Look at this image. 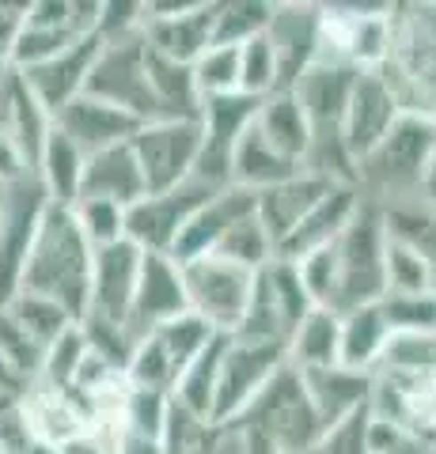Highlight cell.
Returning <instances> with one entry per match:
<instances>
[{
    "mask_svg": "<svg viewBox=\"0 0 436 454\" xmlns=\"http://www.w3.org/2000/svg\"><path fill=\"white\" fill-rule=\"evenodd\" d=\"M91 265H95V247L80 231L73 208L50 205L31 247V258H27L20 292L50 295V300H58L83 322L91 303Z\"/></svg>",
    "mask_w": 436,
    "mask_h": 454,
    "instance_id": "cell-1",
    "label": "cell"
},
{
    "mask_svg": "<svg viewBox=\"0 0 436 454\" xmlns=\"http://www.w3.org/2000/svg\"><path fill=\"white\" fill-rule=\"evenodd\" d=\"M436 160V118L406 110L379 145L357 167V190L376 205L425 197V182Z\"/></svg>",
    "mask_w": 436,
    "mask_h": 454,
    "instance_id": "cell-2",
    "label": "cell"
},
{
    "mask_svg": "<svg viewBox=\"0 0 436 454\" xmlns=\"http://www.w3.org/2000/svg\"><path fill=\"white\" fill-rule=\"evenodd\" d=\"M379 73L402 110L436 118V4H391V50Z\"/></svg>",
    "mask_w": 436,
    "mask_h": 454,
    "instance_id": "cell-3",
    "label": "cell"
},
{
    "mask_svg": "<svg viewBox=\"0 0 436 454\" xmlns=\"http://www.w3.org/2000/svg\"><path fill=\"white\" fill-rule=\"evenodd\" d=\"M337 254V315L384 303L387 295V223L384 208L364 197L353 223L334 243Z\"/></svg>",
    "mask_w": 436,
    "mask_h": 454,
    "instance_id": "cell-4",
    "label": "cell"
},
{
    "mask_svg": "<svg viewBox=\"0 0 436 454\" xmlns=\"http://www.w3.org/2000/svg\"><path fill=\"white\" fill-rule=\"evenodd\" d=\"M235 428L258 432L277 454H315L322 435H327L319 409L307 394V382L292 364L266 387V394L250 405V413Z\"/></svg>",
    "mask_w": 436,
    "mask_h": 454,
    "instance_id": "cell-5",
    "label": "cell"
},
{
    "mask_svg": "<svg viewBox=\"0 0 436 454\" xmlns=\"http://www.w3.org/2000/svg\"><path fill=\"white\" fill-rule=\"evenodd\" d=\"M315 310L312 295H307L300 269L292 262L273 258L270 265L255 277V292H250L247 315L239 322L232 337L239 340H258V345H285L292 333L300 330V322Z\"/></svg>",
    "mask_w": 436,
    "mask_h": 454,
    "instance_id": "cell-6",
    "label": "cell"
},
{
    "mask_svg": "<svg viewBox=\"0 0 436 454\" xmlns=\"http://www.w3.org/2000/svg\"><path fill=\"white\" fill-rule=\"evenodd\" d=\"M285 367H289V348L285 345H258V340L232 337L228 348H224V360H220L213 420L220 424V428H235Z\"/></svg>",
    "mask_w": 436,
    "mask_h": 454,
    "instance_id": "cell-7",
    "label": "cell"
},
{
    "mask_svg": "<svg viewBox=\"0 0 436 454\" xmlns=\"http://www.w3.org/2000/svg\"><path fill=\"white\" fill-rule=\"evenodd\" d=\"M182 277H186L190 315L205 318L217 333H235L247 315L258 273L220 258V254H205V258L182 262Z\"/></svg>",
    "mask_w": 436,
    "mask_h": 454,
    "instance_id": "cell-8",
    "label": "cell"
},
{
    "mask_svg": "<svg viewBox=\"0 0 436 454\" xmlns=\"http://www.w3.org/2000/svg\"><path fill=\"white\" fill-rule=\"evenodd\" d=\"M91 98H103L110 106H122L137 114L140 121H156V98H152V80H148V42L145 35L133 38H115L103 42L95 68L88 76V91Z\"/></svg>",
    "mask_w": 436,
    "mask_h": 454,
    "instance_id": "cell-9",
    "label": "cell"
},
{
    "mask_svg": "<svg viewBox=\"0 0 436 454\" xmlns=\"http://www.w3.org/2000/svg\"><path fill=\"white\" fill-rule=\"evenodd\" d=\"M217 193H220L217 186H209L202 178H190L167 193L140 197V201L125 212V239L137 243L145 254H175L178 235L186 231V223L198 216Z\"/></svg>",
    "mask_w": 436,
    "mask_h": 454,
    "instance_id": "cell-10",
    "label": "cell"
},
{
    "mask_svg": "<svg viewBox=\"0 0 436 454\" xmlns=\"http://www.w3.org/2000/svg\"><path fill=\"white\" fill-rule=\"evenodd\" d=\"M391 50V4H322V57L379 73Z\"/></svg>",
    "mask_w": 436,
    "mask_h": 454,
    "instance_id": "cell-11",
    "label": "cell"
},
{
    "mask_svg": "<svg viewBox=\"0 0 436 454\" xmlns=\"http://www.w3.org/2000/svg\"><path fill=\"white\" fill-rule=\"evenodd\" d=\"M133 155L140 163L148 193H167L194 178L202 160V118H160L133 137Z\"/></svg>",
    "mask_w": 436,
    "mask_h": 454,
    "instance_id": "cell-12",
    "label": "cell"
},
{
    "mask_svg": "<svg viewBox=\"0 0 436 454\" xmlns=\"http://www.w3.org/2000/svg\"><path fill=\"white\" fill-rule=\"evenodd\" d=\"M53 201L42 190L35 175L4 186V216H0V307H8L20 295L23 269L38 239L42 216Z\"/></svg>",
    "mask_w": 436,
    "mask_h": 454,
    "instance_id": "cell-13",
    "label": "cell"
},
{
    "mask_svg": "<svg viewBox=\"0 0 436 454\" xmlns=\"http://www.w3.org/2000/svg\"><path fill=\"white\" fill-rule=\"evenodd\" d=\"M23 428L31 439H42L50 447H68L73 439L95 432L91 402L80 390H65L53 382H31L20 397Z\"/></svg>",
    "mask_w": 436,
    "mask_h": 454,
    "instance_id": "cell-14",
    "label": "cell"
},
{
    "mask_svg": "<svg viewBox=\"0 0 436 454\" xmlns=\"http://www.w3.org/2000/svg\"><path fill=\"white\" fill-rule=\"evenodd\" d=\"M145 42L171 61L194 65L217 46V0L209 4H148Z\"/></svg>",
    "mask_w": 436,
    "mask_h": 454,
    "instance_id": "cell-15",
    "label": "cell"
},
{
    "mask_svg": "<svg viewBox=\"0 0 436 454\" xmlns=\"http://www.w3.org/2000/svg\"><path fill=\"white\" fill-rule=\"evenodd\" d=\"M140 269H145V250H140L137 243H130V239H122V243H115V247L95 250L88 318L130 325V310H133V300H137Z\"/></svg>",
    "mask_w": 436,
    "mask_h": 454,
    "instance_id": "cell-16",
    "label": "cell"
},
{
    "mask_svg": "<svg viewBox=\"0 0 436 454\" xmlns=\"http://www.w3.org/2000/svg\"><path fill=\"white\" fill-rule=\"evenodd\" d=\"M402 114L406 110H402L399 95L387 83L384 73H361L357 91H353V98H349L345 121H342V140H345V148L353 152L357 167L379 140L395 129V121L402 118Z\"/></svg>",
    "mask_w": 436,
    "mask_h": 454,
    "instance_id": "cell-17",
    "label": "cell"
},
{
    "mask_svg": "<svg viewBox=\"0 0 436 454\" xmlns=\"http://www.w3.org/2000/svg\"><path fill=\"white\" fill-rule=\"evenodd\" d=\"M190 310L186 300V277H182V262L171 254H145V269H140L137 300L130 310V330L137 337H148L160 330L163 322H171Z\"/></svg>",
    "mask_w": 436,
    "mask_h": 454,
    "instance_id": "cell-18",
    "label": "cell"
},
{
    "mask_svg": "<svg viewBox=\"0 0 436 454\" xmlns=\"http://www.w3.org/2000/svg\"><path fill=\"white\" fill-rule=\"evenodd\" d=\"M53 125H58L83 155H99L107 148L133 145V137L145 129L148 121H140L137 114L122 110V106L103 103V98L80 95L76 103H68L58 118H53Z\"/></svg>",
    "mask_w": 436,
    "mask_h": 454,
    "instance_id": "cell-19",
    "label": "cell"
},
{
    "mask_svg": "<svg viewBox=\"0 0 436 454\" xmlns=\"http://www.w3.org/2000/svg\"><path fill=\"white\" fill-rule=\"evenodd\" d=\"M266 35L277 50L281 91H292V83L322 57V4H273Z\"/></svg>",
    "mask_w": 436,
    "mask_h": 454,
    "instance_id": "cell-20",
    "label": "cell"
},
{
    "mask_svg": "<svg viewBox=\"0 0 436 454\" xmlns=\"http://www.w3.org/2000/svg\"><path fill=\"white\" fill-rule=\"evenodd\" d=\"M0 129L8 133V140L23 155L27 170L35 175L42 148H46V140L53 133V114L46 110V103L31 91V83L16 68H8L4 80H0Z\"/></svg>",
    "mask_w": 436,
    "mask_h": 454,
    "instance_id": "cell-21",
    "label": "cell"
},
{
    "mask_svg": "<svg viewBox=\"0 0 436 454\" xmlns=\"http://www.w3.org/2000/svg\"><path fill=\"white\" fill-rule=\"evenodd\" d=\"M361 68L337 61V57H319L307 73L292 83V95L300 98V106L307 110L315 133H337L345 121L349 98L357 91Z\"/></svg>",
    "mask_w": 436,
    "mask_h": 454,
    "instance_id": "cell-22",
    "label": "cell"
},
{
    "mask_svg": "<svg viewBox=\"0 0 436 454\" xmlns=\"http://www.w3.org/2000/svg\"><path fill=\"white\" fill-rule=\"evenodd\" d=\"M361 201H364V197H361L357 186H334V190L322 197V201L297 223V231H292L285 243L277 247V258H281V262H304L307 254L334 247L337 239H342L345 227L353 223V216L361 212Z\"/></svg>",
    "mask_w": 436,
    "mask_h": 454,
    "instance_id": "cell-23",
    "label": "cell"
},
{
    "mask_svg": "<svg viewBox=\"0 0 436 454\" xmlns=\"http://www.w3.org/2000/svg\"><path fill=\"white\" fill-rule=\"evenodd\" d=\"M99 50H103V38L91 35V38L76 42L73 50H65L61 57H53V61L31 68V73H23V80L31 83V91L42 98V103H46V110L53 114V118H58L68 103H76V98L88 91V76L95 68V57H99Z\"/></svg>",
    "mask_w": 436,
    "mask_h": 454,
    "instance_id": "cell-24",
    "label": "cell"
},
{
    "mask_svg": "<svg viewBox=\"0 0 436 454\" xmlns=\"http://www.w3.org/2000/svg\"><path fill=\"white\" fill-rule=\"evenodd\" d=\"M258 212V193H250L243 186H228L220 190L213 201H209L198 216L186 223V231L178 235L175 243V262H194V258H205L220 247V239L228 235V227H235L239 220L255 216Z\"/></svg>",
    "mask_w": 436,
    "mask_h": 454,
    "instance_id": "cell-25",
    "label": "cell"
},
{
    "mask_svg": "<svg viewBox=\"0 0 436 454\" xmlns=\"http://www.w3.org/2000/svg\"><path fill=\"white\" fill-rule=\"evenodd\" d=\"M330 190H334V182L319 178V175H307V170H300V175H292L285 182H277V186H270V190H262L258 193V220H262L266 231H270L273 247L285 243V239L297 231V223Z\"/></svg>",
    "mask_w": 436,
    "mask_h": 454,
    "instance_id": "cell-26",
    "label": "cell"
},
{
    "mask_svg": "<svg viewBox=\"0 0 436 454\" xmlns=\"http://www.w3.org/2000/svg\"><path fill=\"white\" fill-rule=\"evenodd\" d=\"M307 382V394L319 409L322 428L334 432L337 424H345L349 417L364 413L372 405V375L349 372V367H322V372H300Z\"/></svg>",
    "mask_w": 436,
    "mask_h": 454,
    "instance_id": "cell-27",
    "label": "cell"
},
{
    "mask_svg": "<svg viewBox=\"0 0 436 454\" xmlns=\"http://www.w3.org/2000/svg\"><path fill=\"white\" fill-rule=\"evenodd\" d=\"M95 201H115L122 208H133L140 197H148L145 175L133 155V145L107 148L99 155H88V170H83V193Z\"/></svg>",
    "mask_w": 436,
    "mask_h": 454,
    "instance_id": "cell-28",
    "label": "cell"
},
{
    "mask_svg": "<svg viewBox=\"0 0 436 454\" xmlns=\"http://www.w3.org/2000/svg\"><path fill=\"white\" fill-rule=\"evenodd\" d=\"M255 129L262 133V140L273 152H281L285 160L304 167L307 148H312V140H315V125L292 91H273L270 98H262Z\"/></svg>",
    "mask_w": 436,
    "mask_h": 454,
    "instance_id": "cell-29",
    "label": "cell"
},
{
    "mask_svg": "<svg viewBox=\"0 0 436 454\" xmlns=\"http://www.w3.org/2000/svg\"><path fill=\"white\" fill-rule=\"evenodd\" d=\"M83 170H88V155H83L73 140H68L58 125H53V133L46 140V148H42V160L35 167V178L42 182V190L53 205H65L73 208L83 193Z\"/></svg>",
    "mask_w": 436,
    "mask_h": 454,
    "instance_id": "cell-30",
    "label": "cell"
},
{
    "mask_svg": "<svg viewBox=\"0 0 436 454\" xmlns=\"http://www.w3.org/2000/svg\"><path fill=\"white\" fill-rule=\"evenodd\" d=\"M148 80H152V98H156L160 118H202V91L198 80H194V65L171 61L148 46ZM156 118V121H160Z\"/></svg>",
    "mask_w": 436,
    "mask_h": 454,
    "instance_id": "cell-31",
    "label": "cell"
},
{
    "mask_svg": "<svg viewBox=\"0 0 436 454\" xmlns=\"http://www.w3.org/2000/svg\"><path fill=\"white\" fill-rule=\"evenodd\" d=\"M289 364L297 372H322L342 364V315L330 307H315L289 340Z\"/></svg>",
    "mask_w": 436,
    "mask_h": 454,
    "instance_id": "cell-32",
    "label": "cell"
},
{
    "mask_svg": "<svg viewBox=\"0 0 436 454\" xmlns=\"http://www.w3.org/2000/svg\"><path fill=\"white\" fill-rule=\"evenodd\" d=\"M387 340H391V322L379 303L349 310V315H342V367L376 375Z\"/></svg>",
    "mask_w": 436,
    "mask_h": 454,
    "instance_id": "cell-33",
    "label": "cell"
},
{
    "mask_svg": "<svg viewBox=\"0 0 436 454\" xmlns=\"http://www.w3.org/2000/svg\"><path fill=\"white\" fill-rule=\"evenodd\" d=\"M300 170H304L300 163H292L281 152H273L262 140V133L250 125L247 137L239 140V148H235V160H232V186H243L250 193H262V190L277 186V182L300 175Z\"/></svg>",
    "mask_w": 436,
    "mask_h": 454,
    "instance_id": "cell-34",
    "label": "cell"
},
{
    "mask_svg": "<svg viewBox=\"0 0 436 454\" xmlns=\"http://www.w3.org/2000/svg\"><path fill=\"white\" fill-rule=\"evenodd\" d=\"M228 340H232V333H217L213 345H209L202 356L178 375V382H175V394L171 397H175L182 409H190L194 417L213 420V413H217V382H220V360H224V348H228Z\"/></svg>",
    "mask_w": 436,
    "mask_h": 454,
    "instance_id": "cell-35",
    "label": "cell"
},
{
    "mask_svg": "<svg viewBox=\"0 0 436 454\" xmlns=\"http://www.w3.org/2000/svg\"><path fill=\"white\" fill-rule=\"evenodd\" d=\"M379 208H384L387 235L395 243L417 250L436 269V205H429L425 197H410V201L379 205Z\"/></svg>",
    "mask_w": 436,
    "mask_h": 454,
    "instance_id": "cell-36",
    "label": "cell"
},
{
    "mask_svg": "<svg viewBox=\"0 0 436 454\" xmlns=\"http://www.w3.org/2000/svg\"><path fill=\"white\" fill-rule=\"evenodd\" d=\"M8 310L16 315V322L38 340L42 348H50L58 337H65L73 325H80V318L68 307L50 300V295H35V292H20L16 300L8 303Z\"/></svg>",
    "mask_w": 436,
    "mask_h": 454,
    "instance_id": "cell-37",
    "label": "cell"
},
{
    "mask_svg": "<svg viewBox=\"0 0 436 454\" xmlns=\"http://www.w3.org/2000/svg\"><path fill=\"white\" fill-rule=\"evenodd\" d=\"M376 372L406 379H436V333H391Z\"/></svg>",
    "mask_w": 436,
    "mask_h": 454,
    "instance_id": "cell-38",
    "label": "cell"
},
{
    "mask_svg": "<svg viewBox=\"0 0 436 454\" xmlns=\"http://www.w3.org/2000/svg\"><path fill=\"white\" fill-rule=\"evenodd\" d=\"M152 337L160 340V348L171 356V364H175V372L182 375L186 367L202 356V352L213 345V337H217V330L209 325L205 318H198V315H178V318H171V322H163L160 330H152Z\"/></svg>",
    "mask_w": 436,
    "mask_h": 454,
    "instance_id": "cell-39",
    "label": "cell"
},
{
    "mask_svg": "<svg viewBox=\"0 0 436 454\" xmlns=\"http://www.w3.org/2000/svg\"><path fill=\"white\" fill-rule=\"evenodd\" d=\"M273 4L262 0H217V46H247L270 31Z\"/></svg>",
    "mask_w": 436,
    "mask_h": 454,
    "instance_id": "cell-40",
    "label": "cell"
},
{
    "mask_svg": "<svg viewBox=\"0 0 436 454\" xmlns=\"http://www.w3.org/2000/svg\"><path fill=\"white\" fill-rule=\"evenodd\" d=\"M228 435V428L194 417L190 409H182L178 402L171 405V424L163 432V454H220V439Z\"/></svg>",
    "mask_w": 436,
    "mask_h": 454,
    "instance_id": "cell-41",
    "label": "cell"
},
{
    "mask_svg": "<svg viewBox=\"0 0 436 454\" xmlns=\"http://www.w3.org/2000/svg\"><path fill=\"white\" fill-rule=\"evenodd\" d=\"M213 254H220V258L250 269V273H262V269L277 258V247H273L270 231L262 227L258 212H255V216H247V220H239L235 227H228V235L220 239V247Z\"/></svg>",
    "mask_w": 436,
    "mask_h": 454,
    "instance_id": "cell-42",
    "label": "cell"
},
{
    "mask_svg": "<svg viewBox=\"0 0 436 454\" xmlns=\"http://www.w3.org/2000/svg\"><path fill=\"white\" fill-rule=\"evenodd\" d=\"M0 360H4L23 382H38L42 367H46V348L23 330L8 307H0Z\"/></svg>",
    "mask_w": 436,
    "mask_h": 454,
    "instance_id": "cell-43",
    "label": "cell"
},
{
    "mask_svg": "<svg viewBox=\"0 0 436 454\" xmlns=\"http://www.w3.org/2000/svg\"><path fill=\"white\" fill-rule=\"evenodd\" d=\"M171 405H175L171 394L130 387V397H125V405H122V432L163 443V432H167V424H171Z\"/></svg>",
    "mask_w": 436,
    "mask_h": 454,
    "instance_id": "cell-44",
    "label": "cell"
},
{
    "mask_svg": "<svg viewBox=\"0 0 436 454\" xmlns=\"http://www.w3.org/2000/svg\"><path fill=\"white\" fill-rule=\"evenodd\" d=\"M194 80H198L202 103L243 91V68H239V46H213L194 61Z\"/></svg>",
    "mask_w": 436,
    "mask_h": 454,
    "instance_id": "cell-45",
    "label": "cell"
},
{
    "mask_svg": "<svg viewBox=\"0 0 436 454\" xmlns=\"http://www.w3.org/2000/svg\"><path fill=\"white\" fill-rule=\"evenodd\" d=\"M88 356H91V340H88V330H83V322H80V325H73L65 337H58L46 348L42 382H53V387L73 390L76 379H80V367L88 364Z\"/></svg>",
    "mask_w": 436,
    "mask_h": 454,
    "instance_id": "cell-46",
    "label": "cell"
},
{
    "mask_svg": "<svg viewBox=\"0 0 436 454\" xmlns=\"http://www.w3.org/2000/svg\"><path fill=\"white\" fill-rule=\"evenodd\" d=\"M239 68H243V95L270 98L273 91H281V65L270 35H258L247 46H239Z\"/></svg>",
    "mask_w": 436,
    "mask_h": 454,
    "instance_id": "cell-47",
    "label": "cell"
},
{
    "mask_svg": "<svg viewBox=\"0 0 436 454\" xmlns=\"http://www.w3.org/2000/svg\"><path fill=\"white\" fill-rule=\"evenodd\" d=\"M125 379H130V387L137 390H163V394H175V382H178V372L171 356L160 348L156 337H140V345L133 352L130 367H125Z\"/></svg>",
    "mask_w": 436,
    "mask_h": 454,
    "instance_id": "cell-48",
    "label": "cell"
},
{
    "mask_svg": "<svg viewBox=\"0 0 436 454\" xmlns=\"http://www.w3.org/2000/svg\"><path fill=\"white\" fill-rule=\"evenodd\" d=\"M125 212L130 208H122L115 201H95V197H80V201L73 205V216L80 223V231L88 235V243L95 250L115 247L125 239Z\"/></svg>",
    "mask_w": 436,
    "mask_h": 454,
    "instance_id": "cell-49",
    "label": "cell"
},
{
    "mask_svg": "<svg viewBox=\"0 0 436 454\" xmlns=\"http://www.w3.org/2000/svg\"><path fill=\"white\" fill-rule=\"evenodd\" d=\"M432 273L436 269L421 258L417 250L395 243L387 235V295H414V292H432Z\"/></svg>",
    "mask_w": 436,
    "mask_h": 454,
    "instance_id": "cell-50",
    "label": "cell"
},
{
    "mask_svg": "<svg viewBox=\"0 0 436 454\" xmlns=\"http://www.w3.org/2000/svg\"><path fill=\"white\" fill-rule=\"evenodd\" d=\"M384 315L391 322V333H436V295H384Z\"/></svg>",
    "mask_w": 436,
    "mask_h": 454,
    "instance_id": "cell-51",
    "label": "cell"
},
{
    "mask_svg": "<svg viewBox=\"0 0 436 454\" xmlns=\"http://www.w3.org/2000/svg\"><path fill=\"white\" fill-rule=\"evenodd\" d=\"M292 265L300 269V280H304L307 295H312V303L334 310V303H337V254H334V247L307 254L304 262H292Z\"/></svg>",
    "mask_w": 436,
    "mask_h": 454,
    "instance_id": "cell-52",
    "label": "cell"
},
{
    "mask_svg": "<svg viewBox=\"0 0 436 454\" xmlns=\"http://www.w3.org/2000/svg\"><path fill=\"white\" fill-rule=\"evenodd\" d=\"M118 435L122 432H88L61 447V454H118Z\"/></svg>",
    "mask_w": 436,
    "mask_h": 454,
    "instance_id": "cell-53",
    "label": "cell"
},
{
    "mask_svg": "<svg viewBox=\"0 0 436 454\" xmlns=\"http://www.w3.org/2000/svg\"><path fill=\"white\" fill-rule=\"evenodd\" d=\"M31 170H27V163H23V155L16 152V145L8 140V133L0 129V186H12V182H20V178H27Z\"/></svg>",
    "mask_w": 436,
    "mask_h": 454,
    "instance_id": "cell-54",
    "label": "cell"
},
{
    "mask_svg": "<svg viewBox=\"0 0 436 454\" xmlns=\"http://www.w3.org/2000/svg\"><path fill=\"white\" fill-rule=\"evenodd\" d=\"M118 454H163V443L145 439V435H133V432H122L118 435Z\"/></svg>",
    "mask_w": 436,
    "mask_h": 454,
    "instance_id": "cell-55",
    "label": "cell"
},
{
    "mask_svg": "<svg viewBox=\"0 0 436 454\" xmlns=\"http://www.w3.org/2000/svg\"><path fill=\"white\" fill-rule=\"evenodd\" d=\"M20 454H61V447H50V443H42V439H27V447Z\"/></svg>",
    "mask_w": 436,
    "mask_h": 454,
    "instance_id": "cell-56",
    "label": "cell"
},
{
    "mask_svg": "<svg viewBox=\"0 0 436 454\" xmlns=\"http://www.w3.org/2000/svg\"><path fill=\"white\" fill-rule=\"evenodd\" d=\"M425 201L436 205V160H432V170H429V182H425Z\"/></svg>",
    "mask_w": 436,
    "mask_h": 454,
    "instance_id": "cell-57",
    "label": "cell"
},
{
    "mask_svg": "<svg viewBox=\"0 0 436 454\" xmlns=\"http://www.w3.org/2000/svg\"><path fill=\"white\" fill-rule=\"evenodd\" d=\"M0 216H4V186H0Z\"/></svg>",
    "mask_w": 436,
    "mask_h": 454,
    "instance_id": "cell-58",
    "label": "cell"
},
{
    "mask_svg": "<svg viewBox=\"0 0 436 454\" xmlns=\"http://www.w3.org/2000/svg\"><path fill=\"white\" fill-rule=\"evenodd\" d=\"M432 295H436V273H432Z\"/></svg>",
    "mask_w": 436,
    "mask_h": 454,
    "instance_id": "cell-59",
    "label": "cell"
},
{
    "mask_svg": "<svg viewBox=\"0 0 436 454\" xmlns=\"http://www.w3.org/2000/svg\"><path fill=\"white\" fill-rule=\"evenodd\" d=\"M4 73H8V68H0V80H4Z\"/></svg>",
    "mask_w": 436,
    "mask_h": 454,
    "instance_id": "cell-60",
    "label": "cell"
}]
</instances>
